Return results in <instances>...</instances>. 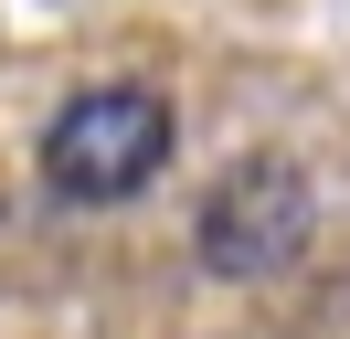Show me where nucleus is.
<instances>
[{"label": "nucleus", "instance_id": "1", "mask_svg": "<svg viewBox=\"0 0 350 339\" xmlns=\"http://www.w3.org/2000/svg\"><path fill=\"white\" fill-rule=\"evenodd\" d=\"M170 148H180V117L159 85H85L43 127V180L53 202H138L170 170Z\"/></svg>", "mask_w": 350, "mask_h": 339}, {"label": "nucleus", "instance_id": "2", "mask_svg": "<svg viewBox=\"0 0 350 339\" xmlns=\"http://www.w3.org/2000/svg\"><path fill=\"white\" fill-rule=\"evenodd\" d=\"M308 233H319V191H308V170L276 159V148L234 159L202 191V212H191V244H202L213 275H286L308 254Z\"/></svg>", "mask_w": 350, "mask_h": 339}]
</instances>
